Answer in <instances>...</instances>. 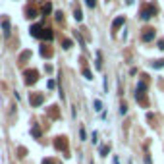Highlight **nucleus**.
<instances>
[{
    "mask_svg": "<svg viewBox=\"0 0 164 164\" xmlns=\"http://www.w3.org/2000/svg\"><path fill=\"white\" fill-rule=\"evenodd\" d=\"M23 77H25V85H35L39 81V72L37 70H25Z\"/></svg>",
    "mask_w": 164,
    "mask_h": 164,
    "instance_id": "obj_1",
    "label": "nucleus"
},
{
    "mask_svg": "<svg viewBox=\"0 0 164 164\" xmlns=\"http://www.w3.org/2000/svg\"><path fill=\"white\" fill-rule=\"evenodd\" d=\"M154 14H156V6H154V4L143 6V8H141V18H143V19H151Z\"/></svg>",
    "mask_w": 164,
    "mask_h": 164,
    "instance_id": "obj_2",
    "label": "nucleus"
},
{
    "mask_svg": "<svg viewBox=\"0 0 164 164\" xmlns=\"http://www.w3.org/2000/svg\"><path fill=\"white\" fill-rule=\"evenodd\" d=\"M29 102H31V106H41L45 102V95H42V93H31Z\"/></svg>",
    "mask_w": 164,
    "mask_h": 164,
    "instance_id": "obj_3",
    "label": "nucleus"
},
{
    "mask_svg": "<svg viewBox=\"0 0 164 164\" xmlns=\"http://www.w3.org/2000/svg\"><path fill=\"white\" fill-rule=\"evenodd\" d=\"M54 147L58 149V151H64V153H66V156H70L68 154V141H66V137H56Z\"/></svg>",
    "mask_w": 164,
    "mask_h": 164,
    "instance_id": "obj_4",
    "label": "nucleus"
},
{
    "mask_svg": "<svg viewBox=\"0 0 164 164\" xmlns=\"http://www.w3.org/2000/svg\"><path fill=\"white\" fill-rule=\"evenodd\" d=\"M154 39V29L153 27H147V29H143V33H141V41L143 42H149Z\"/></svg>",
    "mask_w": 164,
    "mask_h": 164,
    "instance_id": "obj_5",
    "label": "nucleus"
},
{
    "mask_svg": "<svg viewBox=\"0 0 164 164\" xmlns=\"http://www.w3.org/2000/svg\"><path fill=\"white\" fill-rule=\"evenodd\" d=\"M124 23H126V18H124V16H118L116 19L112 21V31L116 33V31H118V29H120V27H122Z\"/></svg>",
    "mask_w": 164,
    "mask_h": 164,
    "instance_id": "obj_6",
    "label": "nucleus"
},
{
    "mask_svg": "<svg viewBox=\"0 0 164 164\" xmlns=\"http://www.w3.org/2000/svg\"><path fill=\"white\" fill-rule=\"evenodd\" d=\"M2 31H4V35L6 37H10V19L8 18H2Z\"/></svg>",
    "mask_w": 164,
    "mask_h": 164,
    "instance_id": "obj_7",
    "label": "nucleus"
},
{
    "mask_svg": "<svg viewBox=\"0 0 164 164\" xmlns=\"http://www.w3.org/2000/svg\"><path fill=\"white\" fill-rule=\"evenodd\" d=\"M41 39L52 41V39H54V33H52V29H42V33H41Z\"/></svg>",
    "mask_w": 164,
    "mask_h": 164,
    "instance_id": "obj_8",
    "label": "nucleus"
},
{
    "mask_svg": "<svg viewBox=\"0 0 164 164\" xmlns=\"http://www.w3.org/2000/svg\"><path fill=\"white\" fill-rule=\"evenodd\" d=\"M41 33H42V27H41L39 23L31 27V35H33V37H37V39H41Z\"/></svg>",
    "mask_w": 164,
    "mask_h": 164,
    "instance_id": "obj_9",
    "label": "nucleus"
},
{
    "mask_svg": "<svg viewBox=\"0 0 164 164\" xmlns=\"http://www.w3.org/2000/svg\"><path fill=\"white\" fill-rule=\"evenodd\" d=\"M27 58H31V50H23V52L19 54V64H23Z\"/></svg>",
    "mask_w": 164,
    "mask_h": 164,
    "instance_id": "obj_10",
    "label": "nucleus"
},
{
    "mask_svg": "<svg viewBox=\"0 0 164 164\" xmlns=\"http://www.w3.org/2000/svg\"><path fill=\"white\" fill-rule=\"evenodd\" d=\"M41 54L46 56V58H50V56H52V50H50V48H46V46H41Z\"/></svg>",
    "mask_w": 164,
    "mask_h": 164,
    "instance_id": "obj_11",
    "label": "nucleus"
},
{
    "mask_svg": "<svg viewBox=\"0 0 164 164\" xmlns=\"http://www.w3.org/2000/svg\"><path fill=\"white\" fill-rule=\"evenodd\" d=\"M95 66H97V70H102V56H101V52H97V62H95Z\"/></svg>",
    "mask_w": 164,
    "mask_h": 164,
    "instance_id": "obj_12",
    "label": "nucleus"
},
{
    "mask_svg": "<svg viewBox=\"0 0 164 164\" xmlns=\"http://www.w3.org/2000/svg\"><path fill=\"white\" fill-rule=\"evenodd\" d=\"M31 135H33L35 139H39V137H41V130H39L37 126H33V127H31Z\"/></svg>",
    "mask_w": 164,
    "mask_h": 164,
    "instance_id": "obj_13",
    "label": "nucleus"
},
{
    "mask_svg": "<svg viewBox=\"0 0 164 164\" xmlns=\"http://www.w3.org/2000/svg\"><path fill=\"white\" fill-rule=\"evenodd\" d=\"M18 156H19V158H25V156H27V149L25 147H18Z\"/></svg>",
    "mask_w": 164,
    "mask_h": 164,
    "instance_id": "obj_14",
    "label": "nucleus"
},
{
    "mask_svg": "<svg viewBox=\"0 0 164 164\" xmlns=\"http://www.w3.org/2000/svg\"><path fill=\"white\" fill-rule=\"evenodd\" d=\"M74 18H75V21H81V19H83V14H81L79 8H75V10H74Z\"/></svg>",
    "mask_w": 164,
    "mask_h": 164,
    "instance_id": "obj_15",
    "label": "nucleus"
},
{
    "mask_svg": "<svg viewBox=\"0 0 164 164\" xmlns=\"http://www.w3.org/2000/svg\"><path fill=\"white\" fill-rule=\"evenodd\" d=\"M50 12H52V4H50V2H46L45 6H42V14L46 16V14H50Z\"/></svg>",
    "mask_w": 164,
    "mask_h": 164,
    "instance_id": "obj_16",
    "label": "nucleus"
},
{
    "mask_svg": "<svg viewBox=\"0 0 164 164\" xmlns=\"http://www.w3.org/2000/svg\"><path fill=\"white\" fill-rule=\"evenodd\" d=\"M25 14H27V16H25V18H27V19H35V18H37V12H35V10H33V8H31V10H27V12H25Z\"/></svg>",
    "mask_w": 164,
    "mask_h": 164,
    "instance_id": "obj_17",
    "label": "nucleus"
},
{
    "mask_svg": "<svg viewBox=\"0 0 164 164\" xmlns=\"http://www.w3.org/2000/svg\"><path fill=\"white\" fill-rule=\"evenodd\" d=\"M62 46L66 48V50H70V48H72V41H70V39H64V41H62Z\"/></svg>",
    "mask_w": 164,
    "mask_h": 164,
    "instance_id": "obj_18",
    "label": "nucleus"
},
{
    "mask_svg": "<svg viewBox=\"0 0 164 164\" xmlns=\"http://www.w3.org/2000/svg\"><path fill=\"white\" fill-rule=\"evenodd\" d=\"M108 151H110V145H102L101 147V156H106V154H108Z\"/></svg>",
    "mask_w": 164,
    "mask_h": 164,
    "instance_id": "obj_19",
    "label": "nucleus"
},
{
    "mask_svg": "<svg viewBox=\"0 0 164 164\" xmlns=\"http://www.w3.org/2000/svg\"><path fill=\"white\" fill-rule=\"evenodd\" d=\"M83 77H87V79H93V74H91V70H87V68H83Z\"/></svg>",
    "mask_w": 164,
    "mask_h": 164,
    "instance_id": "obj_20",
    "label": "nucleus"
},
{
    "mask_svg": "<svg viewBox=\"0 0 164 164\" xmlns=\"http://www.w3.org/2000/svg\"><path fill=\"white\" fill-rule=\"evenodd\" d=\"M153 68H156V70H158V68H164V60H154V62H153Z\"/></svg>",
    "mask_w": 164,
    "mask_h": 164,
    "instance_id": "obj_21",
    "label": "nucleus"
},
{
    "mask_svg": "<svg viewBox=\"0 0 164 164\" xmlns=\"http://www.w3.org/2000/svg\"><path fill=\"white\" fill-rule=\"evenodd\" d=\"M120 114H122V116H124V114H127V104L126 102L120 104Z\"/></svg>",
    "mask_w": 164,
    "mask_h": 164,
    "instance_id": "obj_22",
    "label": "nucleus"
},
{
    "mask_svg": "<svg viewBox=\"0 0 164 164\" xmlns=\"http://www.w3.org/2000/svg\"><path fill=\"white\" fill-rule=\"evenodd\" d=\"M56 108H58V106H50V116H52V118L58 116V110H56Z\"/></svg>",
    "mask_w": 164,
    "mask_h": 164,
    "instance_id": "obj_23",
    "label": "nucleus"
},
{
    "mask_svg": "<svg viewBox=\"0 0 164 164\" xmlns=\"http://www.w3.org/2000/svg\"><path fill=\"white\" fill-rule=\"evenodd\" d=\"M85 4H87L89 8H95V6H97V0H85Z\"/></svg>",
    "mask_w": 164,
    "mask_h": 164,
    "instance_id": "obj_24",
    "label": "nucleus"
},
{
    "mask_svg": "<svg viewBox=\"0 0 164 164\" xmlns=\"http://www.w3.org/2000/svg\"><path fill=\"white\" fill-rule=\"evenodd\" d=\"M56 21H64V14L62 12H56Z\"/></svg>",
    "mask_w": 164,
    "mask_h": 164,
    "instance_id": "obj_25",
    "label": "nucleus"
},
{
    "mask_svg": "<svg viewBox=\"0 0 164 164\" xmlns=\"http://www.w3.org/2000/svg\"><path fill=\"white\" fill-rule=\"evenodd\" d=\"M102 108V102L101 101H95V110H101Z\"/></svg>",
    "mask_w": 164,
    "mask_h": 164,
    "instance_id": "obj_26",
    "label": "nucleus"
},
{
    "mask_svg": "<svg viewBox=\"0 0 164 164\" xmlns=\"http://www.w3.org/2000/svg\"><path fill=\"white\" fill-rule=\"evenodd\" d=\"M158 48H160V50H164V39L158 41Z\"/></svg>",
    "mask_w": 164,
    "mask_h": 164,
    "instance_id": "obj_27",
    "label": "nucleus"
},
{
    "mask_svg": "<svg viewBox=\"0 0 164 164\" xmlns=\"http://www.w3.org/2000/svg\"><path fill=\"white\" fill-rule=\"evenodd\" d=\"M45 70H46V74H52V66H48V64L45 66Z\"/></svg>",
    "mask_w": 164,
    "mask_h": 164,
    "instance_id": "obj_28",
    "label": "nucleus"
},
{
    "mask_svg": "<svg viewBox=\"0 0 164 164\" xmlns=\"http://www.w3.org/2000/svg\"><path fill=\"white\" fill-rule=\"evenodd\" d=\"M54 87H56V83L50 79V81H48V89H54Z\"/></svg>",
    "mask_w": 164,
    "mask_h": 164,
    "instance_id": "obj_29",
    "label": "nucleus"
},
{
    "mask_svg": "<svg viewBox=\"0 0 164 164\" xmlns=\"http://www.w3.org/2000/svg\"><path fill=\"white\" fill-rule=\"evenodd\" d=\"M145 164H153V162H151V156H149V154H145Z\"/></svg>",
    "mask_w": 164,
    "mask_h": 164,
    "instance_id": "obj_30",
    "label": "nucleus"
},
{
    "mask_svg": "<svg viewBox=\"0 0 164 164\" xmlns=\"http://www.w3.org/2000/svg\"><path fill=\"white\" fill-rule=\"evenodd\" d=\"M42 164H54V160L52 158H46V160H42Z\"/></svg>",
    "mask_w": 164,
    "mask_h": 164,
    "instance_id": "obj_31",
    "label": "nucleus"
},
{
    "mask_svg": "<svg viewBox=\"0 0 164 164\" xmlns=\"http://www.w3.org/2000/svg\"><path fill=\"white\" fill-rule=\"evenodd\" d=\"M114 164H118V158H114Z\"/></svg>",
    "mask_w": 164,
    "mask_h": 164,
    "instance_id": "obj_32",
    "label": "nucleus"
}]
</instances>
